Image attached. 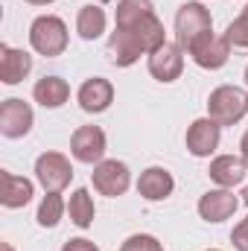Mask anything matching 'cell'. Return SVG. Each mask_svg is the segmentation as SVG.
<instances>
[{"label":"cell","instance_id":"484cf974","mask_svg":"<svg viewBox=\"0 0 248 251\" xmlns=\"http://www.w3.org/2000/svg\"><path fill=\"white\" fill-rule=\"evenodd\" d=\"M62 251H99V246H94L88 237H73L62 246Z\"/></svg>","mask_w":248,"mask_h":251},{"label":"cell","instance_id":"d6986e66","mask_svg":"<svg viewBox=\"0 0 248 251\" xmlns=\"http://www.w3.org/2000/svg\"><path fill=\"white\" fill-rule=\"evenodd\" d=\"M67 216H70V222H73L76 228H82V231H88V228L94 225L97 207H94V196H91L88 187H76L70 193V199H67Z\"/></svg>","mask_w":248,"mask_h":251},{"label":"cell","instance_id":"f1b7e54d","mask_svg":"<svg viewBox=\"0 0 248 251\" xmlns=\"http://www.w3.org/2000/svg\"><path fill=\"white\" fill-rule=\"evenodd\" d=\"M0 251H15V246L12 243H0Z\"/></svg>","mask_w":248,"mask_h":251},{"label":"cell","instance_id":"ffe728a7","mask_svg":"<svg viewBox=\"0 0 248 251\" xmlns=\"http://www.w3.org/2000/svg\"><path fill=\"white\" fill-rule=\"evenodd\" d=\"M108 56H111V64H117V67H131L143 56V50L134 44L131 35H125L123 29H114L108 38Z\"/></svg>","mask_w":248,"mask_h":251},{"label":"cell","instance_id":"603a6c76","mask_svg":"<svg viewBox=\"0 0 248 251\" xmlns=\"http://www.w3.org/2000/svg\"><path fill=\"white\" fill-rule=\"evenodd\" d=\"M225 38H228V44H231L234 50H246L248 53V3H246V9L240 12V18H234V21L228 24Z\"/></svg>","mask_w":248,"mask_h":251},{"label":"cell","instance_id":"7a4b0ae2","mask_svg":"<svg viewBox=\"0 0 248 251\" xmlns=\"http://www.w3.org/2000/svg\"><path fill=\"white\" fill-rule=\"evenodd\" d=\"M207 32H213V18L210 9L198 0H187L175 12V41L181 50H190L196 41H201Z\"/></svg>","mask_w":248,"mask_h":251},{"label":"cell","instance_id":"5bb4252c","mask_svg":"<svg viewBox=\"0 0 248 251\" xmlns=\"http://www.w3.org/2000/svg\"><path fill=\"white\" fill-rule=\"evenodd\" d=\"M207 176H210V181H213L216 187L234 190V187H240V184L246 181L248 167H246V161H243L240 155H216V158L210 161Z\"/></svg>","mask_w":248,"mask_h":251},{"label":"cell","instance_id":"ac0fdd59","mask_svg":"<svg viewBox=\"0 0 248 251\" xmlns=\"http://www.w3.org/2000/svg\"><path fill=\"white\" fill-rule=\"evenodd\" d=\"M108 26V15L102 6L97 3H85L79 12H76V32L82 41H97Z\"/></svg>","mask_w":248,"mask_h":251},{"label":"cell","instance_id":"9c48e42d","mask_svg":"<svg viewBox=\"0 0 248 251\" xmlns=\"http://www.w3.org/2000/svg\"><path fill=\"white\" fill-rule=\"evenodd\" d=\"M219 140H222V126L216 123V120H210V117L193 120L184 134L187 152L193 158H210L219 149Z\"/></svg>","mask_w":248,"mask_h":251},{"label":"cell","instance_id":"5b68a950","mask_svg":"<svg viewBox=\"0 0 248 251\" xmlns=\"http://www.w3.org/2000/svg\"><path fill=\"white\" fill-rule=\"evenodd\" d=\"M105 149H108V140L99 126H79L70 134V155L79 164L97 167L99 161H105Z\"/></svg>","mask_w":248,"mask_h":251},{"label":"cell","instance_id":"7c38bea8","mask_svg":"<svg viewBox=\"0 0 248 251\" xmlns=\"http://www.w3.org/2000/svg\"><path fill=\"white\" fill-rule=\"evenodd\" d=\"M76 102L85 114H102L111 108L114 102V85L105 79V76H91L79 85L76 91Z\"/></svg>","mask_w":248,"mask_h":251},{"label":"cell","instance_id":"52a82bcc","mask_svg":"<svg viewBox=\"0 0 248 251\" xmlns=\"http://www.w3.org/2000/svg\"><path fill=\"white\" fill-rule=\"evenodd\" d=\"M146 67H149L152 79H158L161 85H170V82L181 79V73H184V50L178 47V41H167L155 53L146 56Z\"/></svg>","mask_w":248,"mask_h":251},{"label":"cell","instance_id":"cb8c5ba5","mask_svg":"<svg viewBox=\"0 0 248 251\" xmlns=\"http://www.w3.org/2000/svg\"><path fill=\"white\" fill-rule=\"evenodd\" d=\"M120 251H164V246H161V240L152 237V234H131V237L123 240Z\"/></svg>","mask_w":248,"mask_h":251},{"label":"cell","instance_id":"4dcf8cb0","mask_svg":"<svg viewBox=\"0 0 248 251\" xmlns=\"http://www.w3.org/2000/svg\"><path fill=\"white\" fill-rule=\"evenodd\" d=\"M243 79H246V88H248V64H246V73H243Z\"/></svg>","mask_w":248,"mask_h":251},{"label":"cell","instance_id":"f546056e","mask_svg":"<svg viewBox=\"0 0 248 251\" xmlns=\"http://www.w3.org/2000/svg\"><path fill=\"white\" fill-rule=\"evenodd\" d=\"M240 196H243V201H246V204H248V184H246V187H243V193H240Z\"/></svg>","mask_w":248,"mask_h":251},{"label":"cell","instance_id":"8992f818","mask_svg":"<svg viewBox=\"0 0 248 251\" xmlns=\"http://www.w3.org/2000/svg\"><path fill=\"white\" fill-rule=\"evenodd\" d=\"M91 184L99 196H108V199H117V196H125V190L131 187V173L123 161L117 158H105L94 167L91 173Z\"/></svg>","mask_w":248,"mask_h":251},{"label":"cell","instance_id":"7402d4cb","mask_svg":"<svg viewBox=\"0 0 248 251\" xmlns=\"http://www.w3.org/2000/svg\"><path fill=\"white\" fill-rule=\"evenodd\" d=\"M64 213H67V201L62 199V193H47V196L41 199V204H38L35 219H38L41 228H56V225L62 222Z\"/></svg>","mask_w":248,"mask_h":251},{"label":"cell","instance_id":"277c9868","mask_svg":"<svg viewBox=\"0 0 248 251\" xmlns=\"http://www.w3.org/2000/svg\"><path fill=\"white\" fill-rule=\"evenodd\" d=\"M35 181L44 193H62L73 181V164L62 152H44L35 158Z\"/></svg>","mask_w":248,"mask_h":251},{"label":"cell","instance_id":"3957f363","mask_svg":"<svg viewBox=\"0 0 248 251\" xmlns=\"http://www.w3.org/2000/svg\"><path fill=\"white\" fill-rule=\"evenodd\" d=\"M248 114V91L237 85H219L207 97V117L222 126H237Z\"/></svg>","mask_w":248,"mask_h":251},{"label":"cell","instance_id":"ba28073f","mask_svg":"<svg viewBox=\"0 0 248 251\" xmlns=\"http://www.w3.org/2000/svg\"><path fill=\"white\" fill-rule=\"evenodd\" d=\"M35 123V114H32V105L18 100V97H9L3 100L0 105V134L9 137V140H18V137H26L32 131Z\"/></svg>","mask_w":248,"mask_h":251},{"label":"cell","instance_id":"e0dca14e","mask_svg":"<svg viewBox=\"0 0 248 251\" xmlns=\"http://www.w3.org/2000/svg\"><path fill=\"white\" fill-rule=\"evenodd\" d=\"M32 100L41 108H62L64 102L70 100V85H67V79H62V76H44V79L35 82Z\"/></svg>","mask_w":248,"mask_h":251},{"label":"cell","instance_id":"9a60e30c","mask_svg":"<svg viewBox=\"0 0 248 251\" xmlns=\"http://www.w3.org/2000/svg\"><path fill=\"white\" fill-rule=\"evenodd\" d=\"M32 70V56L21 47L0 44V82L3 85H21Z\"/></svg>","mask_w":248,"mask_h":251},{"label":"cell","instance_id":"6da1fadb","mask_svg":"<svg viewBox=\"0 0 248 251\" xmlns=\"http://www.w3.org/2000/svg\"><path fill=\"white\" fill-rule=\"evenodd\" d=\"M67 24L59 15H38L29 26V47L44 56V59H56L67 50Z\"/></svg>","mask_w":248,"mask_h":251},{"label":"cell","instance_id":"44dd1931","mask_svg":"<svg viewBox=\"0 0 248 251\" xmlns=\"http://www.w3.org/2000/svg\"><path fill=\"white\" fill-rule=\"evenodd\" d=\"M149 15H155V3L152 0H117L114 24H117V29H128V26L140 24Z\"/></svg>","mask_w":248,"mask_h":251},{"label":"cell","instance_id":"8fae6325","mask_svg":"<svg viewBox=\"0 0 248 251\" xmlns=\"http://www.w3.org/2000/svg\"><path fill=\"white\" fill-rule=\"evenodd\" d=\"M190 59L198 64L201 70H219L225 67L228 59H231V44L225 35H216V32H207L201 41H196L190 50Z\"/></svg>","mask_w":248,"mask_h":251},{"label":"cell","instance_id":"30bf717a","mask_svg":"<svg viewBox=\"0 0 248 251\" xmlns=\"http://www.w3.org/2000/svg\"><path fill=\"white\" fill-rule=\"evenodd\" d=\"M237 210H240V199L228 187H213L198 199V216L210 225H219V222L231 219Z\"/></svg>","mask_w":248,"mask_h":251},{"label":"cell","instance_id":"83f0119b","mask_svg":"<svg viewBox=\"0 0 248 251\" xmlns=\"http://www.w3.org/2000/svg\"><path fill=\"white\" fill-rule=\"evenodd\" d=\"M26 3H32V6H50L53 0H26Z\"/></svg>","mask_w":248,"mask_h":251},{"label":"cell","instance_id":"1f68e13d","mask_svg":"<svg viewBox=\"0 0 248 251\" xmlns=\"http://www.w3.org/2000/svg\"><path fill=\"white\" fill-rule=\"evenodd\" d=\"M207 251H222V249H207Z\"/></svg>","mask_w":248,"mask_h":251},{"label":"cell","instance_id":"4316f807","mask_svg":"<svg viewBox=\"0 0 248 251\" xmlns=\"http://www.w3.org/2000/svg\"><path fill=\"white\" fill-rule=\"evenodd\" d=\"M240 158L246 161V167H248V128H246V134H243V140H240Z\"/></svg>","mask_w":248,"mask_h":251},{"label":"cell","instance_id":"4fadbf2b","mask_svg":"<svg viewBox=\"0 0 248 251\" xmlns=\"http://www.w3.org/2000/svg\"><path fill=\"white\" fill-rule=\"evenodd\" d=\"M175 190V178L167 167H146L137 178V196L146 201H164Z\"/></svg>","mask_w":248,"mask_h":251},{"label":"cell","instance_id":"2e32d148","mask_svg":"<svg viewBox=\"0 0 248 251\" xmlns=\"http://www.w3.org/2000/svg\"><path fill=\"white\" fill-rule=\"evenodd\" d=\"M35 196V184L24 176H15L9 170H0V204L9 210L26 207Z\"/></svg>","mask_w":248,"mask_h":251},{"label":"cell","instance_id":"d4e9b609","mask_svg":"<svg viewBox=\"0 0 248 251\" xmlns=\"http://www.w3.org/2000/svg\"><path fill=\"white\" fill-rule=\"evenodd\" d=\"M231 243H234L237 251H248V213H246V219L231 231Z\"/></svg>","mask_w":248,"mask_h":251}]
</instances>
